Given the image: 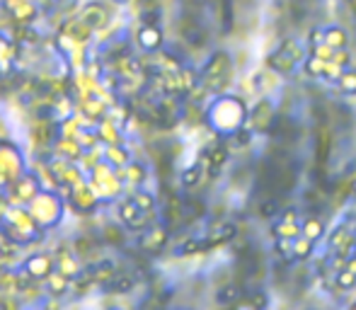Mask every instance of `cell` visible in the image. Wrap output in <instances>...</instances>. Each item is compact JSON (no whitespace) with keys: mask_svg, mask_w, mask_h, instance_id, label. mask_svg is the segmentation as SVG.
Instances as JSON below:
<instances>
[{"mask_svg":"<svg viewBox=\"0 0 356 310\" xmlns=\"http://www.w3.org/2000/svg\"><path fill=\"white\" fill-rule=\"evenodd\" d=\"M298 56H300L298 47H293V42H284L282 51H277L274 56H269V66L279 73H289V71H293Z\"/></svg>","mask_w":356,"mask_h":310,"instance_id":"1","label":"cell"},{"mask_svg":"<svg viewBox=\"0 0 356 310\" xmlns=\"http://www.w3.org/2000/svg\"><path fill=\"white\" fill-rule=\"evenodd\" d=\"M238 301H240V286H235V284L223 286L218 291V303H223V306H228V303H238Z\"/></svg>","mask_w":356,"mask_h":310,"instance_id":"2","label":"cell"},{"mask_svg":"<svg viewBox=\"0 0 356 310\" xmlns=\"http://www.w3.org/2000/svg\"><path fill=\"white\" fill-rule=\"evenodd\" d=\"M274 233H279V238H284V240H293V238H298V223H286L282 221L277 228H274Z\"/></svg>","mask_w":356,"mask_h":310,"instance_id":"3","label":"cell"},{"mask_svg":"<svg viewBox=\"0 0 356 310\" xmlns=\"http://www.w3.org/2000/svg\"><path fill=\"white\" fill-rule=\"evenodd\" d=\"M235 238V226H225V228H220L218 235H213L211 240L207 243V247H213V245H220V243H225V240H233Z\"/></svg>","mask_w":356,"mask_h":310,"instance_id":"4","label":"cell"},{"mask_svg":"<svg viewBox=\"0 0 356 310\" xmlns=\"http://www.w3.org/2000/svg\"><path fill=\"white\" fill-rule=\"evenodd\" d=\"M310 247H313V240H310V238H305V240H296V245H293L296 257L305 259V257H308V254H310Z\"/></svg>","mask_w":356,"mask_h":310,"instance_id":"5","label":"cell"},{"mask_svg":"<svg viewBox=\"0 0 356 310\" xmlns=\"http://www.w3.org/2000/svg\"><path fill=\"white\" fill-rule=\"evenodd\" d=\"M327 42L332 44V47H347V37H344L342 29H327Z\"/></svg>","mask_w":356,"mask_h":310,"instance_id":"6","label":"cell"},{"mask_svg":"<svg viewBox=\"0 0 356 310\" xmlns=\"http://www.w3.org/2000/svg\"><path fill=\"white\" fill-rule=\"evenodd\" d=\"M305 238H310V240H315V238H320V233H323V223L320 221H315V218H310L308 223H305Z\"/></svg>","mask_w":356,"mask_h":310,"instance_id":"7","label":"cell"},{"mask_svg":"<svg viewBox=\"0 0 356 310\" xmlns=\"http://www.w3.org/2000/svg\"><path fill=\"white\" fill-rule=\"evenodd\" d=\"M277 209H279V202L277 199H267V202L259 206V216L262 218H269V216H274L277 213Z\"/></svg>","mask_w":356,"mask_h":310,"instance_id":"8","label":"cell"},{"mask_svg":"<svg viewBox=\"0 0 356 310\" xmlns=\"http://www.w3.org/2000/svg\"><path fill=\"white\" fill-rule=\"evenodd\" d=\"M356 284V274L352 272V269H347V272H342L337 277V286L339 288H349V286H354Z\"/></svg>","mask_w":356,"mask_h":310,"instance_id":"9","label":"cell"},{"mask_svg":"<svg viewBox=\"0 0 356 310\" xmlns=\"http://www.w3.org/2000/svg\"><path fill=\"white\" fill-rule=\"evenodd\" d=\"M223 163H225V151L223 148H216V151L211 153V172H216Z\"/></svg>","mask_w":356,"mask_h":310,"instance_id":"10","label":"cell"},{"mask_svg":"<svg viewBox=\"0 0 356 310\" xmlns=\"http://www.w3.org/2000/svg\"><path fill=\"white\" fill-rule=\"evenodd\" d=\"M342 88H344V92H356V73H344Z\"/></svg>","mask_w":356,"mask_h":310,"instance_id":"11","label":"cell"},{"mask_svg":"<svg viewBox=\"0 0 356 310\" xmlns=\"http://www.w3.org/2000/svg\"><path fill=\"white\" fill-rule=\"evenodd\" d=\"M282 221H286V223H298V213H296V211H284Z\"/></svg>","mask_w":356,"mask_h":310,"instance_id":"12","label":"cell"},{"mask_svg":"<svg viewBox=\"0 0 356 310\" xmlns=\"http://www.w3.org/2000/svg\"><path fill=\"white\" fill-rule=\"evenodd\" d=\"M184 182H187V184H194V182H197V170H189V172L184 174Z\"/></svg>","mask_w":356,"mask_h":310,"instance_id":"13","label":"cell"}]
</instances>
